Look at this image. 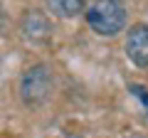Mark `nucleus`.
<instances>
[{
    "mask_svg": "<svg viewBox=\"0 0 148 138\" xmlns=\"http://www.w3.org/2000/svg\"><path fill=\"white\" fill-rule=\"evenodd\" d=\"M84 20L96 35L101 37H116L126 30L128 8L123 0H94L84 8Z\"/></svg>",
    "mask_w": 148,
    "mask_h": 138,
    "instance_id": "obj_1",
    "label": "nucleus"
},
{
    "mask_svg": "<svg viewBox=\"0 0 148 138\" xmlns=\"http://www.w3.org/2000/svg\"><path fill=\"white\" fill-rule=\"evenodd\" d=\"M52 89H54V77L47 64H35V67L25 69V74L20 77V84H17L22 104L30 109H40L49 99Z\"/></svg>",
    "mask_w": 148,
    "mask_h": 138,
    "instance_id": "obj_2",
    "label": "nucleus"
},
{
    "mask_svg": "<svg viewBox=\"0 0 148 138\" xmlns=\"http://www.w3.org/2000/svg\"><path fill=\"white\" fill-rule=\"evenodd\" d=\"M123 49H126V57L136 67L148 69V22H136L128 27Z\"/></svg>",
    "mask_w": 148,
    "mask_h": 138,
    "instance_id": "obj_3",
    "label": "nucleus"
},
{
    "mask_svg": "<svg viewBox=\"0 0 148 138\" xmlns=\"http://www.w3.org/2000/svg\"><path fill=\"white\" fill-rule=\"evenodd\" d=\"M20 32L27 40H32V42H42V40L49 37L52 30H49V22H47V17H45L42 12L30 10L25 17H22V22H20Z\"/></svg>",
    "mask_w": 148,
    "mask_h": 138,
    "instance_id": "obj_4",
    "label": "nucleus"
},
{
    "mask_svg": "<svg viewBox=\"0 0 148 138\" xmlns=\"http://www.w3.org/2000/svg\"><path fill=\"white\" fill-rule=\"evenodd\" d=\"M47 8L59 20H72L84 12V0H47Z\"/></svg>",
    "mask_w": 148,
    "mask_h": 138,
    "instance_id": "obj_5",
    "label": "nucleus"
},
{
    "mask_svg": "<svg viewBox=\"0 0 148 138\" xmlns=\"http://www.w3.org/2000/svg\"><path fill=\"white\" fill-rule=\"evenodd\" d=\"M128 91H131V94L136 96L138 101H141V106H143V111H146V116H148V91L143 89L141 84H128Z\"/></svg>",
    "mask_w": 148,
    "mask_h": 138,
    "instance_id": "obj_6",
    "label": "nucleus"
},
{
    "mask_svg": "<svg viewBox=\"0 0 148 138\" xmlns=\"http://www.w3.org/2000/svg\"><path fill=\"white\" fill-rule=\"evenodd\" d=\"M5 20H8V17H5V8H3V3H0V27L5 25Z\"/></svg>",
    "mask_w": 148,
    "mask_h": 138,
    "instance_id": "obj_7",
    "label": "nucleus"
},
{
    "mask_svg": "<svg viewBox=\"0 0 148 138\" xmlns=\"http://www.w3.org/2000/svg\"><path fill=\"white\" fill-rule=\"evenodd\" d=\"M67 138H79V136H67Z\"/></svg>",
    "mask_w": 148,
    "mask_h": 138,
    "instance_id": "obj_8",
    "label": "nucleus"
}]
</instances>
